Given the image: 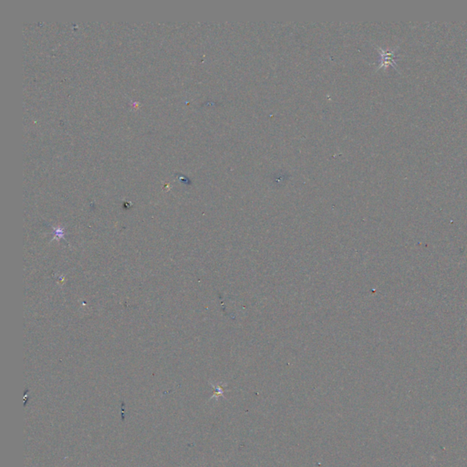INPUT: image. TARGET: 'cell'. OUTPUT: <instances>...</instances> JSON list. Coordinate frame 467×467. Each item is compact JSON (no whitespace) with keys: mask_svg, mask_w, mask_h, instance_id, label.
Wrapping results in <instances>:
<instances>
[{"mask_svg":"<svg viewBox=\"0 0 467 467\" xmlns=\"http://www.w3.org/2000/svg\"><path fill=\"white\" fill-rule=\"evenodd\" d=\"M377 50L379 51V53L381 54V62L379 64L377 69L382 68H386L389 66H393V68H396L397 56L395 55L394 51L383 50L382 48H377Z\"/></svg>","mask_w":467,"mask_h":467,"instance_id":"6da1fadb","label":"cell"}]
</instances>
